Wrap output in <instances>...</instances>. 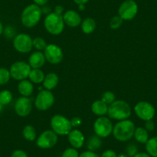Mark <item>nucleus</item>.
Segmentation results:
<instances>
[{
  "label": "nucleus",
  "instance_id": "nucleus-1",
  "mask_svg": "<svg viewBox=\"0 0 157 157\" xmlns=\"http://www.w3.org/2000/svg\"><path fill=\"white\" fill-rule=\"evenodd\" d=\"M135 129V125L131 120H120L113 126V135L118 141L126 142L133 137Z\"/></svg>",
  "mask_w": 157,
  "mask_h": 157
},
{
  "label": "nucleus",
  "instance_id": "nucleus-2",
  "mask_svg": "<svg viewBox=\"0 0 157 157\" xmlns=\"http://www.w3.org/2000/svg\"><path fill=\"white\" fill-rule=\"evenodd\" d=\"M132 110L128 102L123 100H115L108 107V115L110 118L116 120H128Z\"/></svg>",
  "mask_w": 157,
  "mask_h": 157
},
{
  "label": "nucleus",
  "instance_id": "nucleus-3",
  "mask_svg": "<svg viewBox=\"0 0 157 157\" xmlns=\"http://www.w3.org/2000/svg\"><path fill=\"white\" fill-rule=\"evenodd\" d=\"M41 8L36 4H31L25 7L21 15V22L24 26L32 28L37 25L41 19Z\"/></svg>",
  "mask_w": 157,
  "mask_h": 157
},
{
  "label": "nucleus",
  "instance_id": "nucleus-4",
  "mask_svg": "<svg viewBox=\"0 0 157 157\" xmlns=\"http://www.w3.org/2000/svg\"><path fill=\"white\" fill-rule=\"evenodd\" d=\"M44 25L46 31L54 36H58L63 33L65 22L62 15L51 13L47 15L44 20Z\"/></svg>",
  "mask_w": 157,
  "mask_h": 157
},
{
  "label": "nucleus",
  "instance_id": "nucleus-5",
  "mask_svg": "<svg viewBox=\"0 0 157 157\" xmlns=\"http://www.w3.org/2000/svg\"><path fill=\"white\" fill-rule=\"evenodd\" d=\"M52 130L58 136H67L72 129L70 120L63 115H55L50 121Z\"/></svg>",
  "mask_w": 157,
  "mask_h": 157
},
{
  "label": "nucleus",
  "instance_id": "nucleus-6",
  "mask_svg": "<svg viewBox=\"0 0 157 157\" xmlns=\"http://www.w3.org/2000/svg\"><path fill=\"white\" fill-rule=\"evenodd\" d=\"M95 134L100 138H106L113 133V126L109 119L105 116H99L93 125Z\"/></svg>",
  "mask_w": 157,
  "mask_h": 157
},
{
  "label": "nucleus",
  "instance_id": "nucleus-7",
  "mask_svg": "<svg viewBox=\"0 0 157 157\" xmlns=\"http://www.w3.org/2000/svg\"><path fill=\"white\" fill-rule=\"evenodd\" d=\"M136 115L143 121L152 120L155 116V109L153 105L146 101H141L136 103L134 107Z\"/></svg>",
  "mask_w": 157,
  "mask_h": 157
},
{
  "label": "nucleus",
  "instance_id": "nucleus-8",
  "mask_svg": "<svg viewBox=\"0 0 157 157\" xmlns=\"http://www.w3.org/2000/svg\"><path fill=\"white\" fill-rule=\"evenodd\" d=\"M32 68L29 63L22 61H18L10 66V72L12 78L16 80L22 81L29 78V75Z\"/></svg>",
  "mask_w": 157,
  "mask_h": 157
},
{
  "label": "nucleus",
  "instance_id": "nucleus-9",
  "mask_svg": "<svg viewBox=\"0 0 157 157\" xmlns=\"http://www.w3.org/2000/svg\"><path fill=\"white\" fill-rule=\"evenodd\" d=\"M55 98L50 90H41L35 100V105L40 111L48 110L54 103Z\"/></svg>",
  "mask_w": 157,
  "mask_h": 157
},
{
  "label": "nucleus",
  "instance_id": "nucleus-10",
  "mask_svg": "<svg viewBox=\"0 0 157 157\" xmlns=\"http://www.w3.org/2000/svg\"><path fill=\"white\" fill-rule=\"evenodd\" d=\"M138 13V5L134 0H126L120 5L118 13L123 20H132Z\"/></svg>",
  "mask_w": 157,
  "mask_h": 157
},
{
  "label": "nucleus",
  "instance_id": "nucleus-11",
  "mask_svg": "<svg viewBox=\"0 0 157 157\" xmlns=\"http://www.w3.org/2000/svg\"><path fill=\"white\" fill-rule=\"evenodd\" d=\"M13 46L17 52L28 53L33 47V39L28 34L20 33L15 36L13 39Z\"/></svg>",
  "mask_w": 157,
  "mask_h": 157
},
{
  "label": "nucleus",
  "instance_id": "nucleus-12",
  "mask_svg": "<svg viewBox=\"0 0 157 157\" xmlns=\"http://www.w3.org/2000/svg\"><path fill=\"white\" fill-rule=\"evenodd\" d=\"M58 142V135L52 130H46L42 132L36 140V145L39 148L48 149L56 146Z\"/></svg>",
  "mask_w": 157,
  "mask_h": 157
},
{
  "label": "nucleus",
  "instance_id": "nucleus-13",
  "mask_svg": "<svg viewBox=\"0 0 157 157\" xmlns=\"http://www.w3.org/2000/svg\"><path fill=\"white\" fill-rule=\"evenodd\" d=\"M44 56L46 59L51 64H59L63 59V52L61 48L55 44L47 45L44 49Z\"/></svg>",
  "mask_w": 157,
  "mask_h": 157
},
{
  "label": "nucleus",
  "instance_id": "nucleus-14",
  "mask_svg": "<svg viewBox=\"0 0 157 157\" xmlns=\"http://www.w3.org/2000/svg\"><path fill=\"white\" fill-rule=\"evenodd\" d=\"M14 109L16 114L21 117H25L29 116L33 109L31 99L25 96L19 97L15 103Z\"/></svg>",
  "mask_w": 157,
  "mask_h": 157
},
{
  "label": "nucleus",
  "instance_id": "nucleus-15",
  "mask_svg": "<svg viewBox=\"0 0 157 157\" xmlns=\"http://www.w3.org/2000/svg\"><path fill=\"white\" fill-rule=\"evenodd\" d=\"M68 140L69 144L74 149H80L85 143V136L80 130L77 129H72L68 134Z\"/></svg>",
  "mask_w": 157,
  "mask_h": 157
},
{
  "label": "nucleus",
  "instance_id": "nucleus-16",
  "mask_svg": "<svg viewBox=\"0 0 157 157\" xmlns=\"http://www.w3.org/2000/svg\"><path fill=\"white\" fill-rule=\"evenodd\" d=\"M65 24L70 27H77L82 23L80 15L74 10H68L63 16Z\"/></svg>",
  "mask_w": 157,
  "mask_h": 157
},
{
  "label": "nucleus",
  "instance_id": "nucleus-17",
  "mask_svg": "<svg viewBox=\"0 0 157 157\" xmlns=\"http://www.w3.org/2000/svg\"><path fill=\"white\" fill-rule=\"evenodd\" d=\"M46 60L44 53L40 51H37L30 55L29 58V65L32 69H40L44 66Z\"/></svg>",
  "mask_w": 157,
  "mask_h": 157
},
{
  "label": "nucleus",
  "instance_id": "nucleus-18",
  "mask_svg": "<svg viewBox=\"0 0 157 157\" xmlns=\"http://www.w3.org/2000/svg\"><path fill=\"white\" fill-rule=\"evenodd\" d=\"M59 78L57 74L54 72H49L45 76L44 80H43V86L46 90H52L55 89L59 84Z\"/></svg>",
  "mask_w": 157,
  "mask_h": 157
},
{
  "label": "nucleus",
  "instance_id": "nucleus-19",
  "mask_svg": "<svg viewBox=\"0 0 157 157\" xmlns=\"http://www.w3.org/2000/svg\"><path fill=\"white\" fill-rule=\"evenodd\" d=\"M18 90H19V93L22 95V96L29 97L33 94V91H34V86L31 81L24 79V80L20 81L18 85Z\"/></svg>",
  "mask_w": 157,
  "mask_h": 157
},
{
  "label": "nucleus",
  "instance_id": "nucleus-20",
  "mask_svg": "<svg viewBox=\"0 0 157 157\" xmlns=\"http://www.w3.org/2000/svg\"><path fill=\"white\" fill-rule=\"evenodd\" d=\"M108 105L102 100H96L92 104V112L95 115L99 116H102L108 113Z\"/></svg>",
  "mask_w": 157,
  "mask_h": 157
},
{
  "label": "nucleus",
  "instance_id": "nucleus-21",
  "mask_svg": "<svg viewBox=\"0 0 157 157\" xmlns=\"http://www.w3.org/2000/svg\"><path fill=\"white\" fill-rule=\"evenodd\" d=\"M134 138L138 143L146 144V142L149 140V132L145 129V127L136 128L134 132Z\"/></svg>",
  "mask_w": 157,
  "mask_h": 157
},
{
  "label": "nucleus",
  "instance_id": "nucleus-22",
  "mask_svg": "<svg viewBox=\"0 0 157 157\" xmlns=\"http://www.w3.org/2000/svg\"><path fill=\"white\" fill-rule=\"evenodd\" d=\"M45 76L44 72L41 70L40 69H31L29 72V80L32 82L36 84H39L42 83L44 80Z\"/></svg>",
  "mask_w": 157,
  "mask_h": 157
},
{
  "label": "nucleus",
  "instance_id": "nucleus-23",
  "mask_svg": "<svg viewBox=\"0 0 157 157\" xmlns=\"http://www.w3.org/2000/svg\"><path fill=\"white\" fill-rule=\"evenodd\" d=\"M82 31L85 34H90L93 33L96 28V22L92 18H86L81 23Z\"/></svg>",
  "mask_w": 157,
  "mask_h": 157
},
{
  "label": "nucleus",
  "instance_id": "nucleus-24",
  "mask_svg": "<svg viewBox=\"0 0 157 157\" xmlns=\"http://www.w3.org/2000/svg\"><path fill=\"white\" fill-rule=\"evenodd\" d=\"M146 150L151 157H157V136L149 139L146 143Z\"/></svg>",
  "mask_w": 157,
  "mask_h": 157
},
{
  "label": "nucleus",
  "instance_id": "nucleus-25",
  "mask_svg": "<svg viewBox=\"0 0 157 157\" xmlns=\"http://www.w3.org/2000/svg\"><path fill=\"white\" fill-rule=\"evenodd\" d=\"M102 145V141L101 138L98 136H93L90 138L87 142V148L88 150L96 152V150L99 149Z\"/></svg>",
  "mask_w": 157,
  "mask_h": 157
},
{
  "label": "nucleus",
  "instance_id": "nucleus-26",
  "mask_svg": "<svg viewBox=\"0 0 157 157\" xmlns=\"http://www.w3.org/2000/svg\"><path fill=\"white\" fill-rule=\"evenodd\" d=\"M22 136L28 141H34L36 138V131L34 126H31V125L25 126L22 130Z\"/></svg>",
  "mask_w": 157,
  "mask_h": 157
},
{
  "label": "nucleus",
  "instance_id": "nucleus-27",
  "mask_svg": "<svg viewBox=\"0 0 157 157\" xmlns=\"http://www.w3.org/2000/svg\"><path fill=\"white\" fill-rule=\"evenodd\" d=\"M13 100V93L8 90L0 92V103L2 105H7Z\"/></svg>",
  "mask_w": 157,
  "mask_h": 157
},
{
  "label": "nucleus",
  "instance_id": "nucleus-28",
  "mask_svg": "<svg viewBox=\"0 0 157 157\" xmlns=\"http://www.w3.org/2000/svg\"><path fill=\"white\" fill-rule=\"evenodd\" d=\"M11 75L10 70L6 68L0 67V85H6L10 80Z\"/></svg>",
  "mask_w": 157,
  "mask_h": 157
},
{
  "label": "nucleus",
  "instance_id": "nucleus-29",
  "mask_svg": "<svg viewBox=\"0 0 157 157\" xmlns=\"http://www.w3.org/2000/svg\"><path fill=\"white\" fill-rule=\"evenodd\" d=\"M33 46L38 51H43L46 49L47 44L44 39L41 37H36L33 39Z\"/></svg>",
  "mask_w": 157,
  "mask_h": 157
},
{
  "label": "nucleus",
  "instance_id": "nucleus-30",
  "mask_svg": "<svg viewBox=\"0 0 157 157\" xmlns=\"http://www.w3.org/2000/svg\"><path fill=\"white\" fill-rule=\"evenodd\" d=\"M101 100L105 102V104L109 105L110 104L113 103L116 100V96H115V94L113 93L110 91H107L102 94Z\"/></svg>",
  "mask_w": 157,
  "mask_h": 157
},
{
  "label": "nucleus",
  "instance_id": "nucleus-31",
  "mask_svg": "<svg viewBox=\"0 0 157 157\" xmlns=\"http://www.w3.org/2000/svg\"><path fill=\"white\" fill-rule=\"evenodd\" d=\"M123 19L120 16H115L111 19L109 22L110 28L112 29H117L120 28L123 24Z\"/></svg>",
  "mask_w": 157,
  "mask_h": 157
},
{
  "label": "nucleus",
  "instance_id": "nucleus-32",
  "mask_svg": "<svg viewBox=\"0 0 157 157\" xmlns=\"http://www.w3.org/2000/svg\"><path fill=\"white\" fill-rule=\"evenodd\" d=\"M61 157H79V153L76 149L70 147L63 151Z\"/></svg>",
  "mask_w": 157,
  "mask_h": 157
},
{
  "label": "nucleus",
  "instance_id": "nucleus-33",
  "mask_svg": "<svg viewBox=\"0 0 157 157\" xmlns=\"http://www.w3.org/2000/svg\"><path fill=\"white\" fill-rule=\"evenodd\" d=\"M138 152V148L135 144H130L126 147V154L129 157H133Z\"/></svg>",
  "mask_w": 157,
  "mask_h": 157
},
{
  "label": "nucleus",
  "instance_id": "nucleus-34",
  "mask_svg": "<svg viewBox=\"0 0 157 157\" xmlns=\"http://www.w3.org/2000/svg\"><path fill=\"white\" fill-rule=\"evenodd\" d=\"M3 33H4V35H5L6 37L8 38H13L16 36V31H15L14 28L12 26H7L6 28L5 29L3 30Z\"/></svg>",
  "mask_w": 157,
  "mask_h": 157
},
{
  "label": "nucleus",
  "instance_id": "nucleus-35",
  "mask_svg": "<svg viewBox=\"0 0 157 157\" xmlns=\"http://www.w3.org/2000/svg\"><path fill=\"white\" fill-rule=\"evenodd\" d=\"M79 157H100L96 152L90 150L84 151L79 154Z\"/></svg>",
  "mask_w": 157,
  "mask_h": 157
},
{
  "label": "nucleus",
  "instance_id": "nucleus-36",
  "mask_svg": "<svg viewBox=\"0 0 157 157\" xmlns=\"http://www.w3.org/2000/svg\"><path fill=\"white\" fill-rule=\"evenodd\" d=\"M11 157H29L26 152L22 149H16L13 151L12 153Z\"/></svg>",
  "mask_w": 157,
  "mask_h": 157
},
{
  "label": "nucleus",
  "instance_id": "nucleus-37",
  "mask_svg": "<svg viewBox=\"0 0 157 157\" xmlns=\"http://www.w3.org/2000/svg\"><path fill=\"white\" fill-rule=\"evenodd\" d=\"M118 155L113 149H107L105 150L100 155V157H117Z\"/></svg>",
  "mask_w": 157,
  "mask_h": 157
},
{
  "label": "nucleus",
  "instance_id": "nucleus-38",
  "mask_svg": "<svg viewBox=\"0 0 157 157\" xmlns=\"http://www.w3.org/2000/svg\"><path fill=\"white\" fill-rule=\"evenodd\" d=\"M71 124H72V126L73 128H77L80 126L82 123V120H81L80 118L78 117H74L72 118V120H70Z\"/></svg>",
  "mask_w": 157,
  "mask_h": 157
},
{
  "label": "nucleus",
  "instance_id": "nucleus-39",
  "mask_svg": "<svg viewBox=\"0 0 157 157\" xmlns=\"http://www.w3.org/2000/svg\"><path fill=\"white\" fill-rule=\"evenodd\" d=\"M154 128H155V123L152 121V120L146 121V123H145V129L148 132H152V131H153Z\"/></svg>",
  "mask_w": 157,
  "mask_h": 157
},
{
  "label": "nucleus",
  "instance_id": "nucleus-40",
  "mask_svg": "<svg viewBox=\"0 0 157 157\" xmlns=\"http://www.w3.org/2000/svg\"><path fill=\"white\" fill-rule=\"evenodd\" d=\"M33 2L39 6H43L49 2V0H33Z\"/></svg>",
  "mask_w": 157,
  "mask_h": 157
},
{
  "label": "nucleus",
  "instance_id": "nucleus-41",
  "mask_svg": "<svg viewBox=\"0 0 157 157\" xmlns=\"http://www.w3.org/2000/svg\"><path fill=\"white\" fill-rule=\"evenodd\" d=\"M63 12H64V8L62 6H56L55 7V11H54V13H56V14L62 15L63 13Z\"/></svg>",
  "mask_w": 157,
  "mask_h": 157
},
{
  "label": "nucleus",
  "instance_id": "nucleus-42",
  "mask_svg": "<svg viewBox=\"0 0 157 157\" xmlns=\"http://www.w3.org/2000/svg\"><path fill=\"white\" fill-rule=\"evenodd\" d=\"M133 157H151L147 152H137Z\"/></svg>",
  "mask_w": 157,
  "mask_h": 157
},
{
  "label": "nucleus",
  "instance_id": "nucleus-43",
  "mask_svg": "<svg viewBox=\"0 0 157 157\" xmlns=\"http://www.w3.org/2000/svg\"><path fill=\"white\" fill-rule=\"evenodd\" d=\"M75 3H76L77 5H85L86 2H88L90 0H73Z\"/></svg>",
  "mask_w": 157,
  "mask_h": 157
},
{
  "label": "nucleus",
  "instance_id": "nucleus-44",
  "mask_svg": "<svg viewBox=\"0 0 157 157\" xmlns=\"http://www.w3.org/2000/svg\"><path fill=\"white\" fill-rule=\"evenodd\" d=\"M42 10V13H44L46 14L49 15V13H51V9L49 7H44V8L41 9Z\"/></svg>",
  "mask_w": 157,
  "mask_h": 157
},
{
  "label": "nucleus",
  "instance_id": "nucleus-45",
  "mask_svg": "<svg viewBox=\"0 0 157 157\" xmlns=\"http://www.w3.org/2000/svg\"><path fill=\"white\" fill-rule=\"evenodd\" d=\"M3 30H4V28H3V25H2V23L1 22H0V36L3 33Z\"/></svg>",
  "mask_w": 157,
  "mask_h": 157
},
{
  "label": "nucleus",
  "instance_id": "nucleus-46",
  "mask_svg": "<svg viewBox=\"0 0 157 157\" xmlns=\"http://www.w3.org/2000/svg\"><path fill=\"white\" fill-rule=\"evenodd\" d=\"M85 5H78V10H81V11H82V10H85Z\"/></svg>",
  "mask_w": 157,
  "mask_h": 157
},
{
  "label": "nucleus",
  "instance_id": "nucleus-47",
  "mask_svg": "<svg viewBox=\"0 0 157 157\" xmlns=\"http://www.w3.org/2000/svg\"><path fill=\"white\" fill-rule=\"evenodd\" d=\"M117 157H129V156H128L126 153H121L120 154V155H118Z\"/></svg>",
  "mask_w": 157,
  "mask_h": 157
},
{
  "label": "nucleus",
  "instance_id": "nucleus-48",
  "mask_svg": "<svg viewBox=\"0 0 157 157\" xmlns=\"http://www.w3.org/2000/svg\"><path fill=\"white\" fill-rule=\"evenodd\" d=\"M3 108H4V105H2V104L0 103V114L2 113V111H3Z\"/></svg>",
  "mask_w": 157,
  "mask_h": 157
}]
</instances>
